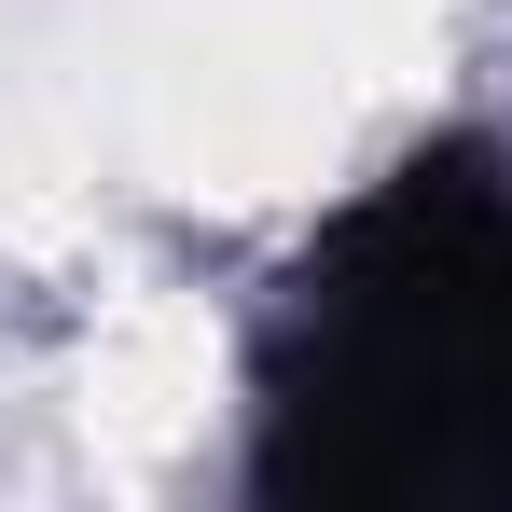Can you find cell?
<instances>
[{
  "mask_svg": "<svg viewBox=\"0 0 512 512\" xmlns=\"http://www.w3.org/2000/svg\"><path fill=\"white\" fill-rule=\"evenodd\" d=\"M250 499L512 512V139L360 180L250 333Z\"/></svg>",
  "mask_w": 512,
  "mask_h": 512,
  "instance_id": "6da1fadb",
  "label": "cell"
}]
</instances>
